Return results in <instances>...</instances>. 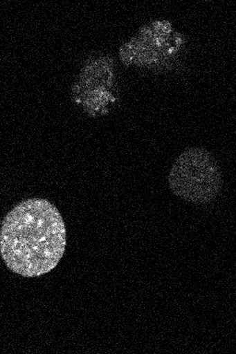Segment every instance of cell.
Listing matches in <instances>:
<instances>
[{
  "mask_svg": "<svg viewBox=\"0 0 236 354\" xmlns=\"http://www.w3.org/2000/svg\"><path fill=\"white\" fill-rule=\"evenodd\" d=\"M116 66L112 57L88 60L80 72L73 91L76 101L86 112L102 115L116 101Z\"/></svg>",
  "mask_w": 236,
  "mask_h": 354,
  "instance_id": "4",
  "label": "cell"
},
{
  "mask_svg": "<svg viewBox=\"0 0 236 354\" xmlns=\"http://www.w3.org/2000/svg\"><path fill=\"white\" fill-rule=\"evenodd\" d=\"M66 231L57 207L44 198L16 205L0 227V254L12 272L36 278L54 270L65 253Z\"/></svg>",
  "mask_w": 236,
  "mask_h": 354,
  "instance_id": "1",
  "label": "cell"
},
{
  "mask_svg": "<svg viewBox=\"0 0 236 354\" xmlns=\"http://www.w3.org/2000/svg\"><path fill=\"white\" fill-rule=\"evenodd\" d=\"M184 44V37L171 22L155 21L141 28L124 44L119 55L125 65L163 71L176 63Z\"/></svg>",
  "mask_w": 236,
  "mask_h": 354,
  "instance_id": "3",
  "label": "cell"
},
{
  "mask_svg": "<svg viewBox=\"0 0 236 354\" xmlns=\"http://www.w3.org/2000/svg\"><path fill=\"white\" fill-rule=\"evenodd\" d=\"M168 184L172 192L185 201L210 203L221 192L223 178L220 165L206 149H185L172 166Z\"/></svg>",
  "mask_w": 236,
  "mask_h": 354,
  "instance_id": "2",
  "label": "cell"
}]
</instances>
